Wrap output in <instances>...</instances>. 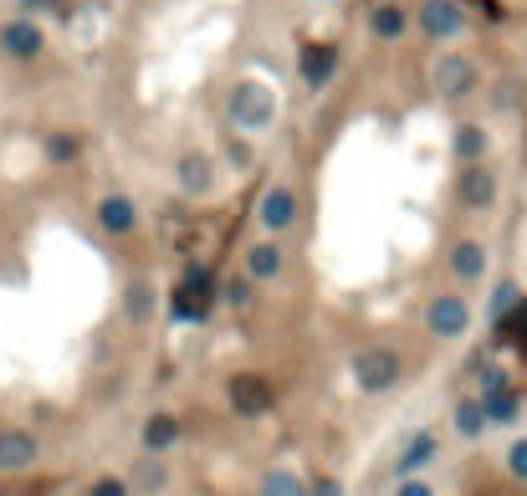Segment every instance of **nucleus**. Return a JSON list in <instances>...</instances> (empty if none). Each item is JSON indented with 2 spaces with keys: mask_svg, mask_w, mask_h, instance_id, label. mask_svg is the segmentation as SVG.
I'll return each instance as SVG.
<instances>
[{
  "mask_svg": "<svg viewBox=\"0 0 527 496\" xmlns=\"http://www.w3.org/2000/svg\"><path fill=\"white\" fill-rule=\"evenodd\" d=\"M348 379H354L359 394L379 399V394H389V389H400L405 358L394 353V348H384V343H369V348H359L354 358H348Z\"/></svg>",
  "mask_w": 527,
  "mask_h": 496,
  "instance_id": "obj_1",
  "label": "nucleus"
},
{
  "mask_svg": "<svg viewBox=\"0 0 527 496\" xmlns=\"http://www.w3.org/2000/svg\"><path fill=\"white\" fill-rule=\"evenodd\" d=\"M226 113L241 133H267L277 123V87H267L261 77H241L226 93Z\"/></svg>",
  "mask_w": 527,
  "mask_h": 496,
  "instance_id": "obj_2",
  "label": "nucleus"
},
{
  "mask_svg": "<svg viewBox=\"0 0 527 496\" xmlns=\"http://www.w3.org/2000/svg\"><path fill=\"white\" fill-rule=\"evenodd\" d=\"M430 87H435V98L461 103V98H471L476 87H481V72H476L471 57H461V52H441V57L430 62Z\"/></svg>",
  "mask_w": 527,
  "mask_h": 496,
  "instance_id": "obj_3",
  "label": "nucleus"
},
{
  "mask_svg": "<svg viewBox=\"0 0 527 496\" xmlns=\"http://www.w3.org/2000/svg\"><path fill=\"white\" fill-rule=\"evenodd\" d=\"M425 333L430 338H446V343L466 338L471 333V302L461 292H435L425 302Z\"/></svg>",
  "mask_w": 527,
  "mask_h": 496,
  "instance_id": "obj_4",
  "label": "nucleus"
},
{
  "mask_svg": "<svg viewBox=\"0 0 527 496\" xmlns=\"http://www.w3.org/2000/svg\"><path fill=\"white\" fill-rule=\"evenodd\" d=\"M226 399H231V410L241 415V420H261V415H272L277 410V389H272V379L267 374H231V384H226Z\"/></svg>",
  "mask_w": 527,
  "mask_h": 496,
  "instance_id": "obj_5",
  "label": "nucleus"
},
{
  "mask_svg": "<svg viewBox=\"0 0 527 496\" xmlns=\"http://www.w3.org/2000/svg\"><path fill=\"white\" fill-rule=\"evenodd\" d=\"M210 307H215V277L205 272V266H190L185 282L174 287L169 312H174L180 323H205V318H210Z\"/></svg>",
  "mask_w": 527,
  "mask_h": 496,
  "instance_id": "obj_6",
  "label": "nucleus"
},
{
  "mask_svg": "<svg viewBox=\"0 0 527 496\" xmlns=\"http://www.w3.org/2000/svg\"><path fill=\"white\" fill-rule=\"evenodd\" d=\"M297 190L292 185H267L261 190V200H256V220H261V231L267 236H282V231H292L297 225Z\"/></svg>",
  "mask_w": 527,
  "mask_h": 496,
  "instance_id": "obj_7",
  "label": "nucleus"
},
{
  "mask_svg": "<svg viewBox=\"0 0 527 496\" xmlns=\"http://www.w3.org/2000/svg\"><path fill=\"white\" fill-rule=\"evenodd\" d=\"M174 185H180L185 195H195V200L215 195V185H221V174H215V159H210L205 149H185L180 159H174Z\"/></svg>",
  "mask_w": 527,
  "mask_h": 496,
  "instance_id": "obj_8",
  "label": "nucleus"
},
{
  "mask_svg": "<svg viewBox=\"0 0 527 496\" xmlns=\"http://www.w3.org/2000/svg\"><path fill=\"white\" fill-rule=\"evenodd\" d=\"M420 31L430 41H456L466 31V11H461V0H425V6L415 11Z\"/></svg>",
  "mask_w": 527,
  "mask_h": 496,
  "instance_id": "obj_9",
  "label": "nucleus"
},
{
  "mask_svg": "<svg viewBox=\"0 0 527 496\" xmlns=\"http://www.w3.org/2000/svg\"><path fill=\"white\" fill-rule=\"evenodd\" d=\"M333 72H338V47L333 41H307L302 57H297V77H302L307 93H323V87L333 82Z\"/></svg>",
  "mask_w": 527,
  "mask_h": 496,
  "instance_id": "obj_10",
  "label": "nucleus"
},
{
  "mask_svg": "<svg viewBox=\"0 0 527 496\" xmlns=\"http://www.w3.org/2000/svg\"><path fill=\"white\" fill-rule=\"evenodd\" d=\"M41 461V440L21 425H6L0 430V476H16V471H31Z\"/></svg>",
  "mask_w": 527,
  "mask_h": 496,
  "instance_id": "obj_11",
  "label": "nucleus"
},
{
  "mask_svg": "<svg viewBox=\"0 0 527 496\" xmlns=\"http://www.w3.org/2000/svg\"><path fill=\"white\" fill-rule=\"evenodd\" d=\"M41 47H47V36H41V26L31 16H16L0 26V52H6L11 62H36Z\"/></svg>",
  "mask_w": 527,
  "mask_h": 496,
  "instance_id": "obj_12",
  "label": "nucleus"
},
{
  "mask_svg": "<svg viewBox=\"0 0 527 496\" xmlns=\"http://www.w3.org/2000/svg\"><path fill=\"white\" fill-rule=\"evenodd\" d=\"M456 195H461L466 210H492V205H497V174H492L487 164H461Z\"/></svg>",
  "mask_w": 527,
  "mask_h": 496,
  "instance_id": "obj_13",
  "label": "nucleus"
},
{
  "mask_svg": "<svg viewBox=\"0 0 527 496\" xmlns=\"http://www.w3.org/2000/svg\"><path fill=\"white\" fill-rule=\"evenodd\" d=\"M435 456H441V440H435V430H415V435L400 445V456H394V481H405V476H425Z\"/></svg>",
  "mask_w": 527,
  "mask_h": 496,
  "instance_id": "obj_14",
  "label": "nucleus"
},
{
  "mask_svg": "<svg viewBox=\"0 0 527 496\" xmlns=\"http://www.w3.org/2000/svg\"><path fill=\"white\" fill-rule=\"evenodd\" d=\"M282 272H287L282 236H261L256 246H246V277H251V282H277Z\"/></svg>",
  "mask_w": 527,
  "mask_h": 496,
  "instance_id": "obj_15",
  "label": "nucleus"
},
{
  "mask_svg": "<svg viewBox=\"0 0 527 496\" xmlns=\"http://www.w3.org/2000/svg\"><path fill=\"white\" fill-rule=\"evenodd\" d=\"M180 435H185V425H180V415H169V410H154V415L139 425L144 456H169V450L180 445Z\"/></svg>",
  "mask_w": 527,
  "mask_h": 496,
  "instance_id": "obj_16",
  "label": "nucleus"
},
{
  "mask_svg": "<svg viewBox=\"0 0 527 496\" xmlns=\"http://www.w3.org/2000/svg\"><path fill=\"white\" fill-rule=\"evenodd\" d=\"M446 266H451L456 282H481L487 277V266H492V251H487V241H456Z\"/></svg>",
  "mask_w": 527,
  "mask_h": 496,
  "instance_id": "obj_17",
  "label": "nucleus"
},
{
  "mask_svg": "<svg viewBox=\"0 0 527 496\" xmlns=\"http://www.w3.org/2000/svg\"><path fill=\"white\" fill-rule=\"evenodd\" d=\"M98 225H103V236H134V225H139V205L128 200V195H103L98 200Z\"/></svg>",
  "mask_w": 527,
  "mask_h": 496,
  "instance_id": "obj_18",
  "label": "nucleus"
},
{
  "mask_svg": "<svg viewBox=\"0 0 527 496\" xmlns=\"http://www.w3.org/2000/svg\"><path fill=\"white\" fill-rule=\"evenodd\" d=\"M369 31H374L379 41H400V36L410 31V11L394 6V0H384V6L369 11Z\"/></svg>",
  "mask_w": 527,
  "mask_h": 496,
  "instance_id": "obj_19",
  "label": "nucleus"
},
{
  "mask_svg": "<svg viewBox=\"0 0 527 496\" xmlns=\"http://www.w3.org/2000/svg\"><path fill=\"white\" fill-rule=\"evenodd\" d=\"M164 486H169L164 456H144V461L134 466V476H128V491H134V496H159Z\"/></svg>",
  "mask_w": 527,
  "mask_h": 496,
  "instance_id": "obj_20",
  "label": "nucleus"
},
{
  "mask_svg": "<svg viewBox=\"0 0 527 496\" xmlns=\"http://www.w3.org/2000/svg\"><path fill=\"white\" fill-rule=\"evenodd\" d=\"M451 425H456V435H461V440H481V435H487V410H481V399H476V394L456 399Z\"/></svg>",
  "mask_w": 527,
  "mask_h": 496,
  "instance_id": "obj_21",
  "label": "nucleus"
},
{
  "mask_svg": "<svg viewBox=\"0 0 527 496\" xmlns=\"http://www.w3.org/2000/svg\"><path fill=\"white\" fill-rule=\"evenodd\" d=\"M487 128H481V123H456V139H451V149H456V159L461 164H481V159H487Z\"/></svg>",
  "mask_w": 527,
  "mask_h": 496,
  "instance_id": "obj_22",
  "label": "nucleus"
},
{
  "mask_svg": "<svg viewBox=\"0 0 527 496\" xmlns=\"http://www.w3.org/2000/svg\"><path fill=\"white\" fill-rule=\"evenodd\" d=\"M256 496H307V481L292 466H272L267 476L256 481Z\"/></svg>",
  "mask_w": 527,
  "mask_h": 496,
  "instance_id": "obj_23",
  "label": "nucleus"
},
{
  "mask_svg": "<svg viewBox=\"0 0 527 496\" xmlns=\"http://www.w3.org/2000/svg\"><path fill=\"white\" fill-rule=\"evenodd\" d=\"M481 410H487V425H517L522 420V399H517V389H502L492 399H481Z\"/></svg>",
  "mask_w": 527,
  "mask_h": 496,
  "instance_id": "obj_24",
  "label": "nucleus"
},
{
  "mask_svg": "<svg viewBox=\"0 0 527 496\" xmlns=\"http://www.w3.org/2000/svg\"><path fill=\"white\" fill-rule=\"evenodd\" d=\"M123 312H128V318H134V323H149L154 318V287L139 277V282H128V292H123Z\"/></svg>",
  "mask_w": 527,
  "mask_h": 496,
  "instance_id": "obj_25",
  "label": "nucleus"
},
{
  "mask_svg": "<svg viewBox=\"0 0 527 496\" xmlns=\"http://www.w3.org/2000/svg\"><path fill=\"white\" fill-rule=\"evenodd\" d=\"M517 302H522V297H517V282H497V287H492V302H487V323L502 328L512 312H517Z\"/></svg>",
  "mask_w": 527,
  "mask_h": 496,
  "instance_id": "obj_26",
  "label": "nucleus"
},
{
  "mask_svg": "<svg viewBox=\"0 0 527 496\" xmlns=\"http://www.w3.org/2000/svg\"><path fill=\"white\" fill-rule=\"evenodd\" d=\"M82 154V139L77 133H47V159L52 164H72Z\"/></svg>",
  "mask_w": 527,
  "mask_h": 496,
  "instance_id": "obj_27",
  "label": "nucleus"
},
{
  "mask_svg": "<svg viewBox=\"0 0 527 496\" xmlns=\"http://www.w3.org/2000/svg\"><path fill=\"white\" fill-rule=\"evenodd\" d=\"M215 302H226V307H251V277L241 272V277L221 282V287H215Z\"/></svg>",
  "mask_w": 527,
  "mask_h": 496,
  "instance_id": "obj_28",
  "label": "nucleus"
},
{
  "mask_svg": "<svg viewBox=\"0 0 527 496\" xmlns=\"http://www.w3.org/2000/svg\"><path fill=\"white\" fill-rule=\"evenodd\" d=\"M502 389H512L507 369H481V384H476V399H492V394H502Z\"/></svg>",
  "mask_w": 527,
  "mask_h": 496,
  "instance_id": "obj_29",
  "label": "nucleus"
},
{
  "mask_svg": "<svg viewBox=\"0 0 527 496\" xmlns=\"http://www.w3.org/2000/svg\"><path fill=\"white\" fill-rule=\"evenodd\" d=\"M507 476H517V481H527V435L507 445Z\"/></svg>",
  "mask_w": 527,
  "mask_h": 496,
  "instance_id": "obj_30",
  "label": "nucleus"
},
{
  "mask_svg": "<svg viewBox=\"0 0 527 496\" xmlns=\"http://www.w3.org/2000/svg\"><path fill=\"white\" fill-rule=\"evenodd\" d=\"M87 496H134V491H128V476H98Z\"/></svg>",
  "mask_w": 527,
  "mask_h": 496,
  "instance_id": "obj_31",
  "label": "nucleus"
},
{
  "mask_svg": "<svg viewBox=\"0 0 527 496\" xmlns=\"http://www.w3.org/2000/svg\"><path fill=\"white\" fill-rule=\"evenodd\" d=\"M394 496H435V481L430 476H405V481H394Z\"/></svg>",
  "mask_w": 527,
  "mask_h": 496,
  "instance_id": "obj_32",
  "label": "nucleus"
},
{
  "mask_svg": "<svg viewBox=\"0 0 527 496\" xmlns=\"http://www.w3.org/2000/svg\"><path fill=\"white\" fill-rule=\"evenodd\" d=\"M226 159H231L236 169H251V159H256V154H251V144H246V139H236V133H231V139H226Z\"/></svg>",
  "mask_w": 527,
  "mask_h": 496,
  "instance_id": "obj_33",
  "label": "nucleus"
},
{
  "mask_svg": "<svg viewBox=\"0 0 527 496\" xmlns=\"http://www.w3.org/2000/svg\"><path fill=\"white\" fill-rule=\"evenodd\" d=\"M307 496H343V486L333 476H318V481H307Z\"/></svg>",
  "mask_w": 527,
  "mask_h": 496,
  "instance_id": "obj_34",
  "label": "nucleus"
},
{
  "mask_svg": "<svg viewBox=\"0 0 527 496\" xmlns=\"http://www.w3.org/2000/svg\"><path fill=\"white\" fill-rule=\"evenodd\" d=\"M26 6H41V11H62L67 0H26Z\"/></svg>",
  "mask_w": 527,
  "mask_h": 496,
  "instance_id": "obj_35",
  "label": "nucleus"
}]
</instances>
